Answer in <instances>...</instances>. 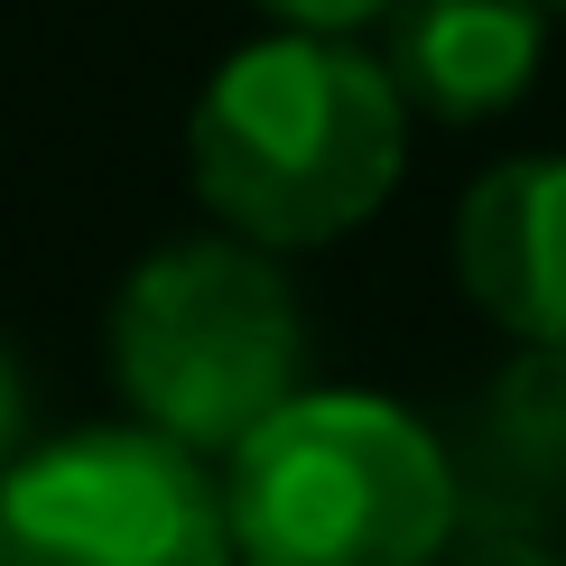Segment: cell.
I'll return each instance as SVG.
<instances>
[{
    "label": "cell",
    "instance_id": "1",
    "mask_svg": "<svg viewBox=\"0 0 566 566\" xmlns=\"http://www.w3.org/2000/svg\"><path fill=\"white\" fill-rule=\"evenodd\" d=\"M409 168V103L353 38H251L186 122V177L232 242L325 251L363 232Z\"/></svg>",
    "mask_w": 566,
    "mask_h": 566
},
{
    "label": "cell",
    "instance_id": "2",
    "mask_svg": "<svg viewBox=\"0 0 566 566\" xmlns=\"http://www.w3.org/2000/svg\"><path fill=\"white\" fill-rule=\"evenodd\" d=\"M214 483L232 566H437L464 538L446 437L371 390H297Z\"/></svg>",
    "mask_w": 566,
    "mask_h": 566
},
{
    "label": "cell",
    "instance_id": "3",
    "mask_svg": "<svg viewBox=\"0 0 566 566\" xmlns=\"http://www.w3.org/2000/svg\"><path fill=\"white\" fill-rule=\"evenodd\" d=\"M112 381L130 428L223 464L306 390V316L279 251L232 232L158 242L112 297Z\"/></svg>",
    "mask_w": 566,
    "mask_h": 566
},
{
    "label": "cell",
    "instance_id": "4",
    "mask_svg": "<svg viewBox=\"0 0 566 566\" xmlns=\"http://www.w3.org/2000/svg\"><path fill=\"white\" fill-rule=\"evenodd\" d=\"M0 566H232L223 483L149 428H84L0 474Z\"/></svg>",
    "mask_w": 566,
    "mask_h": 566
},
{
    "label": "cell",
    "instance_id": "5",
    "mask_svg": "<svg viewBox=\"0 0 566 566\" xmlns=\"http://www.w3.org/2000/svg\"><path fill=\"white\" fill-rule=\"evenodd\" d=\"M455 464V530L538 538L566 511V353L511 344V363L474 390L446 437Z\"/></svg>",
    "mask_w": 566,
    "mask_h": 566
},
{
    "label": "cell",
    "instance_id": "6",
    "mask_svg": "<svg viewBox=\"0 0 566 566\" xmlns=\"http://www.w3.org/2000/svg\"><path fill=\"white\" fill-rule=\"evenodd\" d=\"M455 279L511 344L566 353V149L502 158L464 186Z\"/></svg>",
    "mask_w": 566,
    "mask_h": 566
},
{
    "label": "cell",
    "instance_id": "7",
    "mask_svg": "<svg viewBox=\"0 0 566 566\" xmlns=\"http://www.w3.org/2000/svg\"><path fill=\"white\" fill-rule=\"evenodd\" d=\"M381 29H390L381 38L390 93L446 130L511 112L538 84V56H548L538 0H390Z\"/></svg>",
    "mask_w": 566,
    "mask_h": 566
},
{
    "label": "cell",
    "instance_id": "8",
    "mask_svg": "<svg viewBox=\"0 0 566 566\" xmlns=\"http://www.w3.org/2000/svg\"><path fill=\"white\" fill-rule=\"evenodd\" d=\"M261 10L297 38H353V29H381L390 0H261Z\"/></svg>",
    "mask_w": 566,
    "mask_h": 566
},
{
    "label": "cell",
    "instance_id": "9",
    "mask_svg": "<svg viewBox=\"0 0 566 566\" xmlns=\"http://www.w3.org/2000/svg\"><path fill=\"white\" fill-rule=\"evenodd\" d=\"M437 566H566V548H548V538H455Z\"/></svg>",
    "mask_w": 566,
    "mask_h": 566
},
{
    "label": "cell",
    "instance_id": "10",
    "mask_svg": "<svg viewBox=\"0 0 566 566\" xmlns=\"http://www.w3.org/2000/svg\"><path fill=\"white\" fill-rule=\"evenodd\" d=\"M29 455V381H19V363L0 353V474Z\"/></svg>",
    "mask_w": 566,
    "mask_h": 566
},
{
    "label": "cell",
    "instance_id": "11",
    "mask_svg": "<svg viewBox=\"0 0 566 566\" xmlns=\"http://www.w3.org/2000/svg\"><path fill=\"white\" fill-rule=\"evenodd\" d=\"M538 10H548V19H566V0H538Z\"/></svg>",
    "mask_w": 566,
    "mask_h": 566
}]
</instances>
